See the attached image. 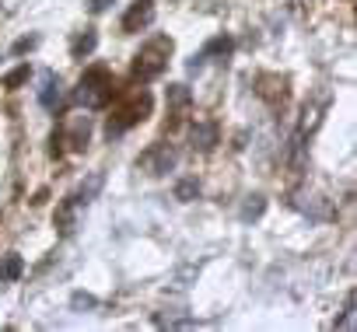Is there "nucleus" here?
<instances>
[{"mask_svg":"<svg viewBox=\"0 0 357 332\" xmlns=\"http://www.w3.org/2000/svg\"><path fill=\"white\" fill-rule=\"evenodd\" d=\"M168 53H172V39H165V35H158V39H151L147 46H140L137 63H133V77H137V81H154V77L165 70Z\"/></svg>","mask_w":357,"mask_h":332,"instance_id":"1","label":"nucleus"},{"mask_svg":"<svg viewBox=\"0 0 357 332\" xmlns=\"http://www.w3.org/2000/svg\"><path fill=\"white\" fill-rule=\"evenodd\" d=\"M109 95H112V74H109L105 67H91V70H84L77 98H81L88 109H95V105H102Z\"/></svg>","mask_w":357,"mask_h":332,"instance_id":"2","label":"nucleus"},{"mask_svg":"<svg viewBox=\"0 0 357 332\" xmlns=\"http://www.w3.org/2000/svg\"><path fill=\"white\" fill-rule=\"evenodd\" d=\"M137 164H140L147 175H165L172 164H175V150H172L168 143H151V150H147Z\"/></svg>","mask_w":357,"mask_h":332,"instance_id":"3","label":"nucleus"},{"mask_svg":"<svg viewBox=\"0 0 357 332\" xmlns=\"http://www.w3.org/2000/svg\"><path fill=\"white\" fill-rule=\"evenodd\" d=\"M154 22V0H137L123 18V32H140Z\"/></svg>","mask_w":357,"mask_h":332,"instance_id":"4","label":"nucleus"},{"mask_svg":"<svg viewBox=\"0 0 357 332\" xmlns=\"http://www.w3.org/2000/svg\"><path fill=\"white\" fill-rule=\"evenodd\" d=\"M60 98H63V91H60V77H56L53 70H43V81H39V105H43L46 112H56Z\"/></svg>","mask_w":357,"mask_h":332,"instance_id":"5","label":"nucleus"},{"mask_svg":"<svg viewBox=\"0 0 357 332\" xmlns=\"http://www.w3.org/2000/svg\"><path fill=\"white\" fill-rule=\"evenodd\" d=\"M22 269H25L22 255H18V252H8L4 262H0V283H15V280L22 276Z\"/></svg>","mask_w":357,"mask_h":332,"instance_id":"6","label":"nucleus"},{"mask_svg":"<svg viewBox=\"0 0 357 332\" xmlns=\"http://www.w3.org/2000/svg\"><path fill=\"white\" fill-rule=\"evenodd\" d=\"M95 42H98V39H95V32H91V29H84V35H77L70 49H74V56H88V53L95 49Z\"/></svg>","mask_w":357,"mask_h":332,"instance_id":"7","label":"nucleus"},{"mask_svg":"<svg viewBox=\"0 0 357 332\" xmlns=\"http://www.w3.org/2000/svg\"><path fill=\"white\" fill-rule=\"evenodd\" d=\"M336 329H354V297H347V304H343V318L336 322Z\"/></svg>","mask_w":357,"mask_h":332,"instance_id":"8","label":"nucleus"},{"mask_svg":"<svg viewBox=\"0 0 357 332\" xmlns=\"http://www.w3.org/2000/svg\"><path fill=\"white\" fill-rule=\"evenodd\" d=\"M175 196H178V200L197 196V182H178V186H175Z\"/></svg>","mask_w":357,"mask_h":332,"instance_id":"9","label":"nucleus"},{"mask_svg":"<svg viewBox=\"0 0 357 332\" xmlns=\"http://www.w3.org/2000/svg\"><path fill=\"white\" fill-rule=\"evenodd\" d=\"M252 200H256V203H245V210H242V217H245V221L263 214V196H252Z\"/></svg>","mask_w":357,"mask_h":332,"instance_id":"10","label":"nucleus"},{"mask_svg":"<svg viewBox=\"0 0 357 332\" xmlns=\"http://www.w3.org/2000/svg\"><path fill=\"white\" fill-rule=\"evenodd\" d=\"M25 77H29V67H18V70H15V74H11V77L4 81V84H8V88H18V84H22Z\"/></svg>","mask_w":357,"mask_h":332,"instance_id":"11","label":"nucleus"},{"mask_svg":"<svg viewBox=\"0 0 357 332\" xmlns=\"http://www.w3.org/2000/svg\"><path fill=\"white\" fill-rule=\"evenodd\" d=\"M168 98H172V102H175V105H183V102H186V98H190V95H186V88H183V84H175V88H172V91H168Z\"/></svg>","mask_w":357,"mask_h":332,"instance_id":"12","label":"nucleus"},{"mask_svg":"<svg viewBox=\"0 0 357 332\" xmlns=\"http://www.w3.org/2000/svg\"><path fill=\"white\" fill-rule=\"evenodd\" d=\"M70 304H74V308H95V297H91V294H74Z\"/></svg>","mask_w":357,"mask_h":332,"instance_id":"13","label":"nucleus"},{"mask_svg":"<svg viewBox=\"0 0 357 332\" xmlns=\"http://www.w3.org/2000/svg\"><path fill=\"white\" fill-rule=\"evenodd\" d=\"M112 4H116V0H91V11H95V15H102V11H109Z\"/></svg>","mask_w":357,"mask_h":332,"instance_id":"14","label":"nucleus"},{"mask_svg":"<svg viewBox=\"0 0 357 332\" xmlns=\"http://www.w3.org/2000/svg\"><path fill=\"white\" fill-rule=\"evenodd\" d=\"M0 8H4V11H18L22 0H0Z\"/></svg>","mask_w":357,"mask_h":332,"instance_id":"15","label":"nucleus"}]
</instances>
